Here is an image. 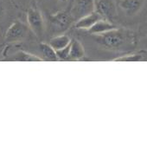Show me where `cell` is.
<instances>
[{
	"label": "cell",
	"instance_id": "1",
	"mask_svg": "<svg viewBox=\"0 0 147 147\" xmlns=\"http://www.w3.org/2000/svg\"><path fill=\"white\" fill-rule=\"evenodd\" d=\"M74 18L70 12L60 11L49 17V27L52 33H62L73 24Z\"/></svg>",
	"mask_w": 147,
	"mask_h": 147
},
{
	"label": "cell",
	"instance_id": "2",
	"mask_svg": "<svg viewBox=\"0 0 147 147\" xmlns=\"http://www.w3.org/2000/svg\"><path fill=\"white\" fill-rule=\"evenodd\" d=\"M98 41L107 48L116 49L123 45L125 41L124 34L118 29L99 35Z\"/></svg>",
	"mask_w": 147,
	"mask_h": 147
},
{
	"label": "cell",
	"instance_id": "3",
	"mask_svg": "<svg viewBox=\"0 0 147 147\" xmlns=\"http://www.w3.org/2000/svg\"><path fill=\"white\" fill-rule=\"evenodd\" d=\"M28 27L20 21L14 22L7 30L5 36L6 42H16L24 40L28 34Z\"/></svg>",
	"mask_w": 147,
	"mask_h": 147
},
{
	"label": "cell",
	"instance_id": "4",
	"mask_svg": "<svg viewBox=\"0 0 147 147\" xmlns=\"http://www.w3.org/2000/svg\"><path fill=\"white\" fill-rule=\"evenodd\" d=\"M94 11V0H75L71 10V16L74 21Z\"/></svg>",
	"mask_w": 147,
	"mask_h": 147
},
{
	"label": "cell",
	"instance_id": "5",
	"mask_svg": "<svg viewBox=\"0 0 147 147\" xmlns=\"http://www.w3.org/2000/svg\"><path fill=\"white\" fill-rule=\"evenodd\" d=\"M27 21L34 34L41 37L44 30V22L42 13L37 9L30 8L27 12Z\"/></svg>",
	"mask_w": 147,
	"mask_h": 147
},
{
	"label": "cell",
	"instance_id": "6",
	"mask_svg": "<svg viewBox=\"0 0 147 147\" xmlns=\"http://www.w3.org/2000/svg\"><path fill=\"white\" fill-rule=\"evenodd\" d=\"M94 11L104 19H113L117 12L114 0H94Z\"/></svg>",
	"mask_w": 147,
	"mask_h": 147
},
{
	"label": "cell",
	"instance_id": "7",
	"mask_svg": "<svg viewBox=\"0 0 147 147\" xmlns=\"http://www.w3.org/2000/svg\"><path fill=\"white\" fill-rule=\"evenodd\" d=\"M144 0H120L119 6L129 17L136 15L143 7Z\"/></svg>",
	"mask_w": 147,
	"mask_h": 147
},
{
	"label": "cell",
	"instance_id": "8",
	"mask_svg": "<svg viewBox=\"0 0 147 147\" xmlns=\"http://www.w3.org/2000/svg\"><path fill=\"white\" fill-rule=\"evenodd\" d=\"M103 18L97 13L95 11H93L92 13L86 15L82 18H81L80 19H78L76 23V27L77 29H82V30H88L90 29L96 22H98L99 20L102 19Z\"/></svg>",
	"mask_w": 147,
	"mask_h": 147
},
{
	"label": "cell",
	"instance_id": "9",
	"mask_svg": "<svg viewBox=\"0 0 147 147\" xmlns=\"http://www.w3.org/2000/svg\"><path fill=\"white\" fill-rule=\"evenodd\" d=\"M117 29L116 26H114L113 24H111L108 20L107 19H100L98 22H96L90 29H88V30L89 31V33L91 34H94V35H100L103 33H106L107 31L113 30Z\"/></svg>",
	"mask_w": 147,
	"mask_h": 147
},
{
	"label": "cell",
	"instance_id": "10",
	"mask_svg": "<svg viewBox=\"0 0 147 147\" xmlns=\"http://www.w3.org/2000/svg\"><path fill=\"white\" fill-rule=\"evenodd\" d=\"M85 51L82 44L77 41L73 40L70 43V49L68 54V60H81L84 57Z\"/></svg>",
	"mask_w": 147,
	"mask_h": 147
},
{
	"label": "cell",
	"instance_id": "11",
	"mask_svg": "<svg viewBox=\"0 0 147 147\" xmlns=\"http://www.w3.org/2000/svg\"><path fill=\"white\" fill-rule=\"evenodd\" d=\"M71 41L72 40L70 39L69 36H67L66 35H60V36H57L52 38L49 42V45L55 50H58V49H63L64 47L70 44Z\"/></svg>",
	"mask_w": 147,
	"mask_h": 147
},
{
	"label": "cell",
	"instance_id": "12",
	"mask_svg": "<svg viewBox=\"0 0 147 147\" xmlns=\"http://www.w3.org/2000/svg\"><path fill=\"white\" fill-rule=\"evenodd\" d=\"M40 51L42 54L43 59L47 61H58V57L56 55L55 50L48 43H41L40 44Z\"/></svg>",
	"mask_w": 147,
	"mask_h": 147
},
{
	"label": "cell",
	"instance_id": "13",
	"mask_svg": "<svg viewBox=\"0 0 147 147\" xmlns=\"http://www.w3.org/2000/svg\"><path fill=\"white\" fill-rule=\"evenodd\" d=\"M10 60L21 61H42V58L37 57L33 55H30L29 53H25V52H18L15 55L11 57Z\"/></svg>",
	"mask_w": 147,
	"mask_h": 147
},
{
	"label": "cell",
	"instance_id": "14",
	"mask_svg": "<svg viewBox=\"0 0 147 147\" xmlns=\"http://www.w3.org/2000/svg\"><path fill=\"white\" fill-rule=\"evenodd\" d=\"M145 58L144 57V55L140 53L137 54H131V55H126L125 56H120L119 58H115L114 61H144Z\"/></svg>",
	"mask_w": 147,
	"mask_h": 147
},
{
	"label": "cell",
	"instance_id": "15",
	"mask_svg": "<svg viewBox=\"0 0 147 147\" xmlns=\"http://www.w3.org/2000/svg\"><path fill=\"white\" fill-rule=\"evenodd\" d=\"M69 49H70V44H68L67 46L64 47L63 49L55 50V53H56V55L58 57V60H67L68 54H69Z\"/></svg>",
	"mask_w": 147,
	"mask_h": 147
},
{
	"label": "cell",
	"instance_id": "16",
	"mask_svg": "<svg viewBox=\"0 0 147 147\" xmlns=\"http://www.w3.org/2000/svg\"><path fill=\"white\" fill-rule=\"evenodd\" d=\"M2 14H3V6H2L1 2H0V17L2 16Z\"/></svg>",
	"mask_w": 147,
	"mask_h": 147
},
{
	"label": "cell",
	"instance_id": "17",
	"mask_svg": "<svg viewBox=\"0 0 147 147\" xmlns=\"http://www.w3.org/2000/svg\"><path fill=\"white\" fill-rule=\"evenodd\" d=\"M60 1H62V2H66L67 0H60Z\"/></svg>",
	"mask_w": 147,
	"mask_h": 147
}]
</instances>
